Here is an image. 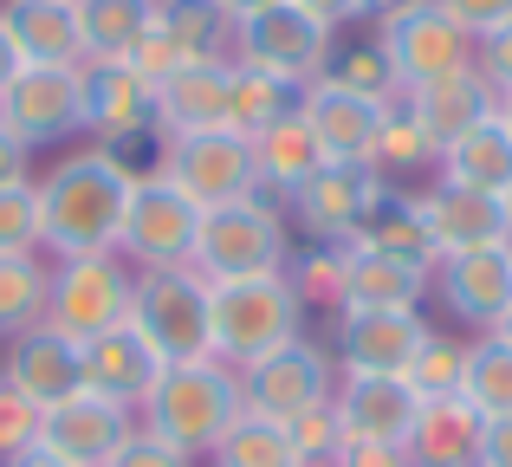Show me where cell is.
<instances>
[{
	"label": "cell",
	"instance_id": "cell-44",
	"mask_svg": "<svg viewBox=\"0 0 512 467\" xmlns=\"http://www.w3.org/2000/svg\"><path fill=\"white\" fill-rule=\"evenodd\" d=\"M111 467H195V455H182V448H169L163 435L137 429V435H130V442L111 455Z\"/></svg>",
	"mask_w": 512,
	"mask_h": 467
},
{
	"label": "cell",
	"instance_id": "cell-51",
	"mask_svg": "<svg viewBox=\"0 0 512 467\" xmlns=\"http://www.w3.org/2000/svg\"><path fill=\"white\" fill-rule=\"evenodd\" d=\"M20 65H26V59H20V52H13V33H7V26H0V91H7L13 78H20Z\"/></svg>",
	"mask_w": 512,
	"mask_h": 467
},
{
	"label": "cell",
	"instance_id": "cell-30",
	"mask_svg": "<svg viewBox=\"0 0 512 467\" xmlns=\"http://www.w3.org/2000/svg\"><path fill=\"white\" fill-rule=\"evenodd\" d=\"M435 169H441V182H454V189L506 195L512 189V130H506V117L493 111L487 124H474L467 137H454Z\"/></svg>",
	"mask_w": 512,
	"mask_h": 467
},
{
	"label": "cell",
	"instance_id": "cell-39",
	"mask_svg": "<svg viewBox=\"0 0 512 467\" xmlns=\"http://www.w3.org/2000/svg\"><path fill=\"white\" fill-rule=\"evenodd\" d=\"M461 370H467V344L448 338V331H435V338L422 344V357L409 364V390L422 396V403H435V396H461Z\"/></svg>",
	"mask_w": 512,
	"mask_h": 467
},
{
	"label": "cell",
	"instance_id": "cell-23",
	"mask_svg": "<svg viewBox=\"0 0 512 467\" xmlns=\"http://www.w3.org/2000/svg\"><path fill=\"white\" fill-rule=\"evenodd\" d=\"M402 104H409L415 124L435 137V150H448L454 137H467L474 124H487V117L500 111V91H493L487 78L467 65V72L435 78V85H422V91H402Z\"/></svg>",
	"mask_w": 512,
	"mask_h": 467
},
{
	"label": "cell",
	"instance_id": "cell-25",
	"mask_svg": "<svg viewBox=\"0 0 512 467\" xmlns=\"http://www.w3.org/2000/svg\"><path fill=\"white\" fill-rule=\"evenodd\" d=\"M0 26L13 33V52L26 65H85L78 39V0H7Z\"/></svg>",
	"mask_w": 512,
	"mask_h": 467
},
{
	"label": "cell",
	"instance_id": "cell-16",
	"mask_svg": "<svg viewBox=\"0 0 512 467\" xmlns=\"http://www.w3.org/2000/svg\"><path fill=\"white\" fill-rule=\"evenodd\" d=\"M435 292L461 325L493 331L512 312V240L506 247H480V253H454L435 266Z\"/></svg>",
	"mask_w": 512,
	"mask_h": 467
},
{
	"label": "cell",
	"instance_id": "cell-41",
	"mask_svg": "<svg viewBox=\"0 0 512 467\" xmlns=\"http://www.w3.org/2000/svg\"><path fill=\"white\" fill-rule=\"evenodd\" d=\"M0 253H39V195L26 189H0Z\"/></svg>",
	"mask_w": 512,
	"mask_h": 467
},
{
	"label": "cell",
	"instance_id": "cell-21",
	"mask_svg": "<svg viewBox=\"0 0 512 467\" xmlns=\"http://www.w3.org/2000/svg\"><path fill=\"white\" fill-rule=\"evenodd\" d=\"M0 377H7L33 409H52L72 390H85V383H78V344L59 338L52 325H33L13 344H0Z\"/></svg>",
	"mask_w": 512,
	"mask_h": 467
},
{
	"label": "cell",
	"instance_id": "cell-14",
	"mask_svg": "<svg viewBox=\"0 0 512 467\" xmlns=\"http://www.w3.org/2000/svg\"><path fill=\"white\" fill-rule=\"evenodd\" d=\"M428 338H435V325L422 312H338L331 357L344 377H409Z\"/></svg>",
	"mask_w": 512,
	"mask_h": 467
},
{
	"label": "cell",
	"instance_id": "cell-1",
	"mask_svg": "<svg viewBox=\"0 0 512 467\" xmlns=\"http://www.w3.org/2000/svg\"><path fill=\"white\" fill-rule=\"evenodd\" d=\"M130 169L91 143V150H65L46 176H33L39 195V247L52 260H85V253H117L130 208Z\"/></svg>",
	"mask_w": 512,
	"mask_h": 467
},
{
	"label": "cell",
	"instance_id": "cell-46",
	"mask_svg": "<svg viewBox=\"0 0 512 467\" xmlns=\"http://www.w3.org/2000/svg\"><path fill=\"white\" fill-rule=\"evenodd\" d=\"M331 467H415L409 448H389V442H344Z\"/></svg>",
	"mask_w": 512,
	"mask_h": 467
},
{
	"label": "cell",
	"instance_id": "cell-34",
	"mask_svg": "<svg viewBox=\"0 0 512 467\" xmlns=\"http://www.w3.org/2000/svg\"><path fill=\"white\" fill-rule=\"evenodd\" d=\"M46 292H52V266L39 253H0V344L46 325Z\"/></svg>",
	"mask_w": 512,
	"mask_h": 467
},
{
	"label": "cell",
	"instance_id": "cell-13",
	"mask_svg": "<svg viewBox=\"0 0 512 467\" xmlns=\"http://www.w3.org/2000/svg\"><path fill=\"white\" fill-rule=\"evenodd\" d=\"M137 435V409L111 403V396L72 390L65 403L39 409V442L46 455H59L65 467H111V455Z\"/></svg>",
	"mask_w": 512,
	"mask_h": 467
},
{
	"label": "cell",
	"instance_id": "cell-20",
	"mask_svg": "<svg viewBox=\"0 0 512 467\" xmlns=\"http://www.w3.org/2000/svg\"><path fill=\"white\" fill-rule=\"evenodd\" d=\"M299 117L312 124L325 163H370L376 156V130H383V104L376 98H357V91H338V85H305L299 98Z\"/></svg>",
	"mask_w": 512,
	"mask_h": 467
},
{
	"label": "cell",
	"instance_id": "cell-53",
	"mask_svg": "<svg viewBox=\"0 0 512 467\" xmlns=\"http://www.w3.org/2000/svg\"><path fill=\"white\" fill-rule=\"evenodd\" d=\"M227 7V20H247V13H266V7H279V0H221Z\"/></svg>",
	"mask_w": 512,
	"mask_h": 467
},
{
	"label": "cell",
	"instance_id": "cell-54",
	"mask_svg": "<svg viewBox=\"0 0 512 467\" xmlns=\"http://www.w3.org/2000/svg\"><path fill=\"white\" fill-rule=\"evenodd\" d=\"M493 338H506V344H512V312L500 318V325H493Z\"/></svg>",
	"mask_w": 512,
	"mask_h": 467
},
{
	"label": "cell",
	"instance_id": "cell-31",
	"mask_svg": "<svg viewBox=\"0 0 512 467\" xmlns=\"http://www.w3.org/2000/svg\"><path fill=\"white\" fill-rule=\"evenodd\" d=\"M156 20V0H78L85 65H124Z\"/></svg>",
	"mask_w": 512,
	"mask_h": 467
},
{
	"label": "cell",
	"instance_id": "cell-26",
	"mask_svg": "<svg viewBox=\"0 0 512 467\" xmlns=\"http://www.w3.org/2000/svg\"><path fill=\"white\" fill-rule=\"evenodd\" d=\"M318 169H325V150H318L312 124H305L299 111L279 117L273 130H260V137H253V176H260V195H266V202H292V195H299Z\"/></svg>",
	"mask_w": 512,
	"mask_h": 467
},
{
	"label": "cell",
	"instance_id": "cell-45",
	"mask_svg": "<svg viewBox=\"0 0 512 467\" xmlns=\"http://www.w3.org/2000/svg\"><path fill=\"white\" fill-rule=\"evenodd\" d=\"M441 13H448L461 33H474V39H487L493 26H506L512 20V0H435Z\"/></svg>",
	"mask_w": 512,
	"mask_h": 467
},
{
	"label": "cell",
	"instance_id": "cell-35",
	"mask_svg": "<svg viewBox=\"0 0 512 467\" xmlns=\"http://www.w3.org/2000/svg\"><path fill=\"white\" fill-rule=\"evenodd\" d=\"M461 396L480 409L487 422L512 416V344L493 338V331H480L474 344H467V370H461Z\"/></svg>",
	"mask_w": 512,
	"mask_h": 467
},
{
	"label": "cell",
	"instance_id": "cell-2",
	"mask_svg": "<svg viewBox=\"0 0 512 467\" xmlns=\"http://www.w3.org/2000/svg\"><path fill=\"white\" fill-rule=\"evenodd\" d=\"M299 338H305V305L286 273L214 279L208 286V344L227 370H247Z\"/></svg>",
	"mask_w": 512,
	"mask_h": 467
},
{
	"label": "cell",
	"instance_id": "cell-11",
	"mask_svg": "<svg viewBox=\"0 0 512 467\" xmlns=\"http://www.w3.org/2000/svg\"><path fill=\"white\" fill-rule=\"evenodd\" d=\"M331 390H338V357L312 338H299V344L240 370V403H247V416H266V422L305 416V409L331 403Z\"/></svg>",
	"mask_w": 512,
	"mask_h": 467
},
{
	"label": "cell",
	"instance_id": "cell-27",
	"mask_svg": "<svg viewBox=\"0 0 512 467\" xmlns=\"http://www.w3.org/2000/svg\"><path fill=\"white\" fill-rule=\"evenodd\" d=\"M480 435H487V416H480L467 396H435V403H422V416H415L409 461L415 467H474Z\"/></svg>",
	"mask_w": 512,
	"mask_h": 467
},
{
	"label": "cell",
	"instance_id": "cell-19",
	"mask_svg": "<svg viewBox=\"0 0 512 467\" xmlns=\"http://www.w3.org/2000/svg\"><path fill=\"white\" fill-rule=\"evenodd\" d=\"M422 221H428V240H435L441 260H454V253H480V247H506V240H512L500 195L454 189V182H435V189L422 195Z\"/></svg>",
	"mask_w": 512,
	"mask_h": 467
},
{
	"label": "cell",
	"instance_id": "cell-15",
	"mask_svg": "<svg viewBox=\"0 0 512 467\" xmlns=\"http://www.w3.org/2000/svg\"><path fill=\"white\" fill-rule=\"evenodd\" d=\"M383 189L389 182L376 176L370 163H325L286 208H292V221H299V234L312 240V247H350V234L363 228V215H370V202Z\"/></svg>",
	"mask_w": 512,
	"mask_h": 467
},
{
	"label": "cell",
	"instance_id": "cell-38",
	"mask_svg": "<svg viewBox=\"0 0 512 467\" xmlns=\"http://www.w3.org/2000/svg\"><path fill=\"white\" fill-rule=\"evenodd\" d=\"M286 279H292V292H299L305 312H312V305L344 312V247H305V253H292Z\"/></svg>",
	"mask_w": 512,
	"mask_h": 467
},
{
	"label": "cell",
	"instance_id": "cell-17",
	"mask_svg": "<svg viewBox=\"0 0 512 467\" xmlns=\"http://www.w3.org/2000/svg\"><path fill=\"white\" fill-rule=\"evenodd\" d=\"M331 409H338V422H344V442L409 448L422 396L409 390V377H344L338 390H331Z\"/></svg>",
	"mask_w": 512,
	"mask_h": 467
},
{
	"label": "cell",
	"instance_id": "cell-43",
	"mask_svg": "<svg viewBox=\"0 0 512 467\" xmlns=\"http://www.w3.org/2000/svg\"><path fill=\"white\" fill-rule=\"evenodd\" d=\"M474 72L487 78L500 98L512 91V20H506V26H493L487 39H474Z\"/></svg>",
	"mask_w": 512,
	"mask_h": 467
},
{
	"label": "cell",
	"instance_id": "cell-28",
	"mask_svg": "<svg viewBox=\"0 0 512 467\" xmlns=\"http://www.w3.org/2000/svg\"><path fill=\"white\" fill-rule=\"evenodd\" d=\"M350 247H370V253H389V260H409L422 273H435L441 253L428 240V221H422V195H402V189H383L363 215V228L350 234Z\"/></svg>",
	"mask_w": 512,
	"mask_h": 467
},
{
	"label": "cell",
	"instance_id": "cell-37",
	"mask_svg": "<svg viewBox=\"0 0 512 467\" xmlns=\"http://www.w3.org/2000/svg\"><path fill=\"white\" fill-rule=\"evenodd\" d=\"M214 467H305L299 448H292L286 422H266V416H247L240 409V422L214 442Z\"/></svg>",
	"mask_w": 512,
	"mask_h": 467
},
{
	"label": "cell",
	"instance_id": "cell-24",
	"mask_svg": "<svg viewBox=\"0 0 512 467\" xmlns=\"http://www.w3.org/2000/svg\"><path fill=\"white\" fill-rule=\"evenodd\" d=\"M428 286H435V273H422V266L370 247H344V312H422Z\"/></svg>",
	"mask_w": 512,
	"mask_h": 467
},
{
	"label": "cell",
	"instance_id": "cell-49",
	"mask_svg": "<svg viewBox=\"0 0 512 467\" xmlns=\"http://www.w3.org/2000/svg\"><path fill=\"white\" fill-rule=\"evenodd\" d=\"M474 467H512V416L487 422V435H480V461Z\"/></svg>",
	"mask_w": 512,
	"mask_h": 467
},
{
	"label": "cell",
	"instance_id": "cell-42",
	"mask_svg": "<svg viewBox=\"0 0 512 467\" xmlns=\"http://www.w3.org/2000/svg\"><path fill=\"white\" fill-rule=\"evenodd\" d=\"M39 442V409L26 403L20 390H13L7 377H0V461H13V455H26V448Z\"/></svg>",
	"mask_w": 512,
	"mask_h": 467
},
{
	"label": "cell",
	"instance_id": "cell-22",
	"mask_svg": "<svg viewBox=\"0 0 512 467\" xmlns=\"http://www.w3.org/2000/svg\"><path fill=\"white\" fill-rule=\"evenodd\" d=\"M227 78H234V59L175 65L163 85H156V124H163V137L221 130L227 124Z\"/></svg>",
	"mask_w": 512,
	"mask_h": 467
},
{
	"label": "cell",
	"instance_id": "cell-33",
	"mask_svg": "<svg viewBox=\"0 0 512 467\" xmlns=\"http://www.w3.org/2000/svg\"><path fill=\"white\" fill-rule=\"evenodd\" d=\"M305 98V85H286V78H266V72H247V65H234V78H227V130L234 137H260V130H273L279 117H292Z\"/></svg>",
	"mask_w": 512,
	"mask_h": 467
},
{
	"label": "cell",
	"instance_id": "cell-50",
	"mask_svg": "<svg viewBox=\"0 0 512 467\" xmlns=\"http://www.w3.org/2000/svg\"><path fill=\"white\" fill-rule=\"evenodd\" d=\"M409 7H422V0H363V20L383 26V20H396V13H409Z\"/></svg>",
	"mask_w": 512,
	"mask_h": 467
},
{
	"label": "cell",
	"instance_id": "cell-48",
	"mask_svg": "<svg viewBox=\"0 0 512 467\" xmlns=\"http://www.w3.org/2000/svg\"><path fill=\"white\" fill-rule=\"evenodd\" d=\"M292 7H305L318 26H331V33H344V26L363 20V0H292Z\"/></svg>",
	"mask_w": 512,
	"mask_h": 467
},
{
	"label": "cell",
	"instance_id": "cell-3",
	"mask_svg": "<svg viewBox=\"0 0 512 467\" xmlns=\"http://www.w3.org/2000/svg\"><path fill=\"white\" fill-rule=\"evenodd\" d=\"M240 370H227L221 357H195V364H169L163 383L150 390V403L137 409V429L163 435L182 455H214L227 429L240 422Z\"/></svg>",
	"mask_w": 512,
	"mask_h": 467
},
{
	"label": "cell",
	"instance_id": "cell-6",
	"mask_svg": "<svg viewBox=\"0 0 512 467\" xmlns=\"http://www.w3.org/2000/svg\"><path fill=\"white\" fill-rule=\"evenodd\" d=\"M130 331H137V338L150 344L163 364H195V357H214V344H208V279H201L195 266L137 273Z\"/></svg>",
	"mask_w": 512,
	"mask_h": 467
},
{
	"label": "cell",
	"instance_id": "cell-10",
	"mask_svg": "<svg viewBox=\"0 0 512 467\" xmlns=\"http://www.w3.org/2000/svg\"><path fill=\"white\" fill-rule=\"evenodd\" d=\"M325 52H331V26H318L312 13L292 7V0L234 20V65H247V72L286 78V85H312Z\"/></svg>",
	"mask_w": 512,
	"mask_h": 467
},
{
	"label": "cell",
	"instance_id": "cell-12",
	"mask_svg": "<svg viewBox=\"0 0 512 467\" xmlns=\"http://www.w3.org/2000/svg\"><path fill=\"white\" fill-rule=\"evenodd\" d=\"M376 46H383V59H389V72H396L402 91H422V85H435V78H454V72L474 65V33H461L435 0L383 20L376 26Z\"/></svg>",
	"mask_w": 512,
	"mask_h": 467
},
{
	"label": "cell",
	"instance_id": "cell-9",
	"mask_svg": "<svg viewBox=\"0 0 512 467\" xmlns=\"http://www.w3.org/2000/svg\"><path fill=\"white\" fill-rule=\"evenodd\" d=\"M163 176L201 208V215H208V208H227V202L260 195V176H253V143L234 137L227 124L221 130H188V137H169Z\"/></svg>",
	"mask_w": 512,
	"mask_h": 467
},
{
	"label": "cell",
	"instance_id": "cell-36",
	"mask_svg": "<svg viewBox=\"0 0 512 467\" xmlns=\"http://www.w3.org/2000/svg\"><path fill=\"white\" fill-rule=\"evenodd\" d=\"M428 163H441V150H435V137L415 124V111L402 104V91H396V98L383 104V130H376L370 169L389 182V176H409V169H428Z\"/></svg>",
	"mask_w": 512,
	"mask_h": 467
},
{
	"label": "cell",
	"instance_id": "cell-56",
	"mask_svg": "<svg viewBox=\"0 0 512 467\" xmlns=\"http://www.w3.org/2000/svg\"><path fill=\"white\" fill-rule=\"evenodd\" d=\"M500 202H506V228H512V189H506V195H500Z\"/></svg>",
	"mask_w": 512,
	"mask_h": 467
},
{
	"label": "cell",
	"instance_id": "cell-7",
	"mask_svg": "<svg viewBox=\"0 0 512 467\" xmlns=\"http://www.w3.org/2000/svg\"><path fill=\"white\" fill-rule=\"evenodd\" d=\"M195 234H201V208L175 189L169 176H143L130 189L124 208V234L117 253L130 260V273H163V266H195Z\"/></svg>",
	"mask_w": 512,
	"mask_h": 467
},
{
	"label": "cell",
	"instance_id": "cell-40",
	"mask_svg": "<svg viewBox=\"0 0 512 467\" xmlns=\"http://www.w3.org/2000/svg\"><path fill=\"white\" fill-rule=\"evenodd\" d=\"M286 435H292V448H299L305 467H331V461H338V448H344V422H338V409H331V403L292 416Z\"/></svg>",
	"mask_w": 512,
	"mask_h": 467
},
{
	"label": "cell",
	"instance_id": "cell-18",
	"mask_svg": "<svg viewBox=\"0 0 512 467\" xmlns=\"http://www.w3.org/2000/svg\"><path fill=\"white\" fill-rule=\"evenodd\" d=\"M163 370H169V364H163V357H156L130 325L104 331V338H91L85 351H78V383H85L91 396H111V403H124V409H143V403H150V390L163 383Z\"/></svg>",
	"mask_w": 512,
	"mask_h": 467
},
{
	"label": "cell",
	"instance_id": "cell-8",
	"mask_svg": "<svg viewBox=\"0 0 512 467\" xmlns=\"http://www.w3.org/2000/svg\"><path fill=\"white\" fill-rule=\"evenodd\" d=\"M0 130L26 143V150H52L85 130V65H20L7 91H0Z\"/></svg>",
	"mask_w": 512,
	"mask_h": 467
},
{
	"label": "cell",
	"instance_id": "cell-4",
	"mask_svg": "<svg viewBox=\"0 0 512 467\" xmlns=\"http://www.w3.org/2000/svg\"><path fill=\"white\" fill-rule=\"evenodd\" d=\"M292 260V221L279 202L247 195V202H227L201 215L195 234V273L208 279H260V273H286Z\"/></svg>",
	"mask_w": 512,
	"mask_h": 467
},
{
	"label": "cell",
	"instance_id": "cell-55",
	"mask_svg": "<svg viewBox=\"0 0 512 467\" xmlns=\"http://www.w3.org/2000/svg\"><path fill=\"white\" fill-rule=\"evenodd\" d=\"M500 117H506V130H512V91H506V98H500Z\"/></svg>",
	"mask_w": 512,
	"mask_h": 467
},
{
	"label": "cell",
	"instance_id": "cell-5",
	"mask_svg": "<svg viewBox=\"0 0 512 467\" xmlns=\"http://www.w3.org/2000/svg\"><path fill=\"white\" fill-rule=\"evenodd\" d=\"M130 299H137V273H130L124 253L59 260L52 266V292H46V325L85 351L91 338L130 325Z\"/></svg>",
	"mask_w": 512,
	"mask_h": 467
},
{
	"label": "cell",
	"instance_id": "cell-29",
	"mask_svg": "<svg viewBox=\"0 0 512 467\" xmlns=\"http://www.w3.org/2000/svg\"><path fill=\"white\" fill-rule=\"evenodd\" d=\"M156 39L169 46L175 65H208L234 59V20L221 0H156Z\"/></svg>",
	"mask_w": 512,
	"mask_h": 467
},
{
	"label": "cell",
	"instance_id": "cell-52",
	"mask_svg": "<svg viewBox=\"0 0 512 467\" xmlns=\"http://www.w3.org/2000/svg\"><path fill=\"white\" fill-rule=\"evenodd\" d=\"M0 467H65V461L46 455V448H26V455H13V461H0Z\"/></svg>",
	"mask_w": 512,
	"mask_h": 467
},
{
	"label": "cell",
	"instance_id": "cell-32",
	"mask_svg": "<svg viewBox=\"0 0 512 467\" xmlns=\"http://www.w3.org/2000/svg\"><path fill=\"white\" fill-rule=\"evenodd\" d=\"M318 85H338V91H357V98H376L389 104L396 98V72H389L383 46H376V33H331V52L325 65H318Z\"/></svg>",
	"mask_w": 512,
	"mask_h": 467
},
{
	"label": "cell",
	"instance_id": "cell-47",
	"mask_svg": "<svg viewBox=\"0 0 512 467\" xmlns=\"http://www.w3.org/2000/svg\"><path fill=\"white\" fill-rule=\"evenodd\" d=\"M33 182V150L13 130H0V189H26Z\"/></svg>",
	"mask_w": 512,
	"mask_h": 467
}]
</instances>
